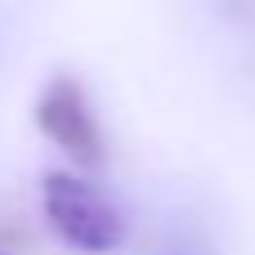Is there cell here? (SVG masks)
I'll return each mask as SVG.
<instances>
[{"instance_id":"1","label":"cell","mask_w":255,"mask_h":255,"mask_svg":"<svg viewBox=\"0 0 255 255\" xmlns=\"http://www.w3.org/2000/svg\"><path fill=\"white\" fill-rule=\"evenodd\" d=\"M40 206L49 229L58 233L63 247L81 255H112L126 242V220L121 211L81 175L72 170H49L40 184Z\"/></svg>"},{"instance_id":"2","label":"cell","mask_w":255,"mask_h":255,"mask_svg":"<svg viewBox=\"0 0 255 255\" xmlns=\"http://www.w3.org/2000/svg\"><path fill=\"white\" fill-rule=\"evenodd\" d=\"M36 126L76 170H99L103 166V130H99V117H94L76 76H54L40 90Z\"/></svg>"}]
</instances>
